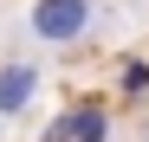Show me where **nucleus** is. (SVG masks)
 Listing matches in <instances>:
<instances>
[{
	"label": "nucleus",
	"mask_w": 149,
	"mask_h": 142,
	"mask_svg": "<svg viewBox=\"0 0 149 142\" xmlns=\"http://www.w3.org/2000/svg\"><path fill=\"white\" fill-rule=\"evenodd\" d=\"M39 26L45 32H78L84 26V0H45V7H39Z\"/></svg>",
	"instance_id": "1"
},
{
	"label": "nucleus",
	"mask_w": 149,
	"mask_h": 142,
	"mask_svg": "<svg viewBox=\"0 0 149 142\" xmlns=\"http://www.w3.org/2000/svg\"><path fill=\"white\" fill-rule=\"evenodd\" d=\"M26 84H33L26 71H7V78H0V110H13L19 97H26Z\"/></svg>",
	"instance_id": "2"
},
{
	"label": "nucleus",
	"mask_w": 149,
	"mask_h": 142,
	"mask_svg": "<svg viewBox=\"0 0 149 142\" xmlns=\"http://www.w3.org/2000/svg\"><path fill=\"white\" fill-rule=\"evenodd\" d=\"M71 142H97V116H78V129H65Z\"/></svg>",
	"instance_id": "3"
}]
</instances>
